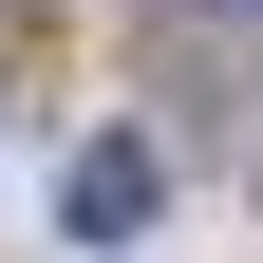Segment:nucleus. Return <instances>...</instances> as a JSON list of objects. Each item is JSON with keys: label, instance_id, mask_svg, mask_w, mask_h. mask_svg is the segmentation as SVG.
<instances>
[{"label": "nucleus", "instance_id": "nucleus-1", "mask_svg": "<svg viewBox=\"0 0 263 263\" xmlns=\"http://www.w3.org/2000/svg\"><path fill=\"white\" fill-rule=\"evenodd\" d=\"M151 188H170V170H151V132H94L76 170H57V226H76V245H132V226H151Z\"/></svg>", "mask_w": 263, "mask_h": 263}, {"label": "nucleus", "instance_id": "nucleus-2", "mask_svg": "<svg viewBox=\"0 0 263 263\" xmlns=\"http://www.w3.org/2000/svg\"><path fill=\"white\" fill-rule=\"evenodd\" d=\"M245 19H263V0H245Z\"/></svg>", "mask_w": 263, "mask_h": 263}]
</instances>
